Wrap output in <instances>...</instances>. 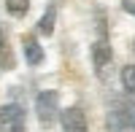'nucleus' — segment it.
<instances>
[{"instance_id":"1","label":"nucleus","mask_w":135,"mask_h":132,"mask_svg":"<svg viewBox=\"0 0 135 132\" xmlns=\"http://www.w3.org/2000/svg\"><path fill=\"white\" fill-rule=\"evenodd\" d=\"M35 113L43 127H51L60 119V94L54 89H43L35 94Z\"/></svg>"},{"instance_id":"2","label":"nucleus","mask_w":135,"mask_h":132,"mask_svg":"<svg viewBox=\"0 0 135 132\" xmlns=\"http://www.w3.org/2000/svg\"><path fill=\"white\" fill-rule=\"evenodd\" d=\"M25 108L19 103L0 105V132H25Z\"/></svg>"},{"instance_id":"3","label":"nucleus","mask_w":135,"mask_h":132,"mask_svg":"<svg viewBox=\"0 0 135 132\" xmlns=\"http://www.w3.org/2000/svg\"><path fill=\"white\" fill-rule=\"evenodd\" d=\"M60 121H62V129L65 132H89L86 127V116L78 105H70L60 113Z\"/></svg>"},{"instance_id":"4","label":"nucleus","mask_w":135,"mask_h":132,"mask_svg":"<svg viewBox=\"0 0 135 132\" xmlns=\"http://www.w3.org/2000/svg\"><path fill=\"white\" fill-rule=\"evenodd\" d=\"M111 57H114V51H111V43L105 35H100L95 43H92V65L97 73H105V68L111 65Z\"/></svg>"},{"instance_id":"5","label":"nucleus","mask_w":135,"mask_h":132,"mask_svg":"<svg viewBox=\"0 0 135 132\" xmlns=\"http://www.w3.org/2000/svg\"><path fill=\"white\" fill-rule=\"evenodd\" d=\"M22 49H25V59L27 65H32V68H38V65L43 62V49L35 35H25L22 38Z\"/></svg>"},{"instance_id":"6","label":"nucleus","mask_w":135,"mask_h":132,"mask_svg":"<svg viewBox=\"0 0 135 132\" xmlns=\"http://www.w3.org/2000/svg\"><path fill=\"white\" fill-rule=\"evenodd\" d=\"M108 132H132L130 119H127L124 111H122V105H116V108L108 111Z\"/></svg>"},{"instance_id":"7","label":"nucleus","mask_w":135,"mask_h":132,"mask_svg":"<svg viewBox=\"0 0 135 132\" xmlns=\"http://www.w3.org/2000/svg\"><path fill=\"white\" fill-rule=\"evenodd\" d=\"M54 22H57V8L49 6L46 14L38 19V32H41V35H51V32H54Z\"/></svg>"},{"instance_id":"8","label":"nucleus","mask_w":135,"mask_h":132,"mask_svg":"<svg viewBox=\"0 0 135 132\" xmlns=\"http://www.w3.org/2000/svg\"><path fill=\"white\" fill-rule=\"evenodd\" d=\"M6 11L11 16H16V19H22L30 11V0H6Z\"/></svg>"},{"instance_id":"9","label":"nucleus","mask_w":135,"mask_h":132,"mask_svg":"<svg viewBox=\"0 0 135 132\" xmlns=\"http://www.w3.org/2000/svg\"><path fill=\"white\" fill-rule=\"evenodd\" d=\"M122 86L127 94H135V65H124L122 68Z\"/></svg>"},{"instance_id":"10","label":"nucleus","mask_w":135,"mask_h":132,"mask_svg":"<svg viewBox=\"0 0 135 132\" xmlns=\"http://www.w3.org/2000/svg\"><path fill=\"white\" fill-rule=\"evenodd\" d=\"M122 111L127 113V119H130V127L135 129V103H132V100H127V103H122Z\"/></svg>"},{"instance_id":"11","label":"nucleus","mask_w":135,"mask_h":132,"mask_svg":"<svg viewBox=\"0 0 135 132\" xmlns=\"http://www.w3.org/2000/svg\"><path fill=\"white\" fill-rule=\"evenodd\" d=\"M122 8H124L127 14H132V16H135V0H122Z\"/></svg>"},{"instance_id":"12","label":"nucleus","mask_w":135,"mask_h":132,"mask_svg":"<svg viewBox=\"0 0 135 132\" xmlns=\"http://www.w3.org/2000/svg\"><path fill=\"white\" fill-rule=\"evenodd\" d=\"M6 49V35H3V24H0V51Z\"/></svg>"},{"instance_id":"13","label":"nucleus","mask_w":135,"mask_h":132,"mask_svg":"<svg viewBox=\"0 0 135 132\" xmlns=\"http://www.w3.org/2000/svg\"><path fill=\"white\" fill-rule=\"evenodd\" d=\"M132 54H135V40H132Z\"/></svg>"}]
</instances>
